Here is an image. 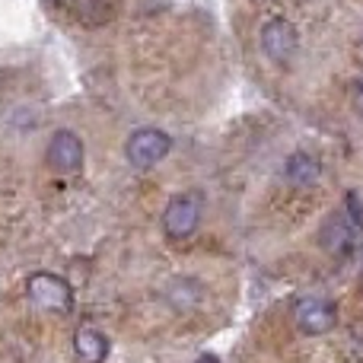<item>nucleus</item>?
Returning a JSON list of instances; mask_svg holds the SVG:
<instances>
[{
	"label": "nucleus",
	"mask_w": 363,
	"mask_h": 363,
	"mask_svg": "<svg viewBox=\"0 0 363 363\" xmlns=\"http://www.w3.org/2000/svg\"><path fill=\"white\" fill-rule=\"evenodd\" d=\"M26 296L38 313L48 315H67L74 309V287L64 281L61 274H51V271H38L26 281Z\"/></svg>",
	"instance_id": "obj_1"
},
{
	"label": "nucleus",
	"mask_w": 363,
	"mask_h": 363,
	"mask_svg": "<svg viewBox=\"0 0 363 363\" xmlns=\"http://www.w3.org/2000/svg\"><path fill=\"white\" fill-rule=\"evenodd\" d=\"M201 217H204V198H201V191H182L166 204L163 233L172 242H185L201 226Z\"/></svg>",
	"instance_id": "obj_2"
},
{
	"label": "nucleus",
	"mask_w": 363,
	"mask_h": 363,
	"mask_svg": "<svg viewBox=\"0 0 363 363\" xmlns=\"http://www.w3.org/2000/svg\"><path fill=\"white\" fill-rule=\"evenodd\" d=\"M172 150V138L160 128H138L131 138L125 140V160L134 169H153L163 163Z\"/></svg>",
	"instance_id": "obj_3"
},
{
	"label": "nucleus",
	"mask_w": 363,
	"mask_h": 363,
	"mask_svg": "<svg viewBox=\"0 0 363 363\" xmlns=\"http://www.w3.org/2000/svg\"><path fill=\"white\" fill-rule=\"evenodd\" d=\"M258 42H262V51H264V57H268L271 64L287 67V64L294 61L296 48H300V32H296V26L290 23V19L274 16V19H268V23L262 26Z\"/></svg>",
	"instance_id": "obj_4"
},
{
	"label": "nucleus",
	"mask_w": 363,
	"mask_h": 363,
	"mask_svg": "<svg viewBox=\"0 0 363 363\" xmlns=\"http://www.w3.org/2000/svg\"><path fill=\"white\" fill-rule=\"evenodd\" d=\"M83 160H86V147H83L80 134L67 131V128H61V131L51 134L48 150H45V163H48V169L61 172V176H74V172L83 169Z\"/></svg>",
	"instance_id": "obj_5"
},
{
	"label": "nucleus",
	"mask_w": 363,
	"mask_h": 363,
	"mask_svg": "<svg viewBox=\"0 0 363 363\" xmlns=\"http://www.w3.org/2000/svg\"><path fill=\"white\" fill-rule=\"evenodd\" d=\"M294 322L303 335H328L338 325V306L322 296H303L294 303Z\"/></svg>",
	"instance_id": "obj_6"
},
{
	"label": "nucleus",
	"mask_w": 363,
	"mask_h": 363,
	"mask_svg": "<svg viewBox=\"0 0 363 363\" xmlns=\"http://www.w3.org/2000/svg\"><path fill=\"white\" fill-rule=\"evenodd\" d=\"M360 233H363V226L345 211V207H338V211H335L332 217L322 223L319 242H322V249H325L328 255L341 258V255H347V252L354 249V242L360 239Z\"/></svg>",
	"instance_id": "obj_7"
},
{
	"label": "nucleus",
	"mask_w": 363,
	"mask_h": 363,
	"mask_svg": "<svg viewBox=\"0 0 363 363\" xmlns=\"http://www.w3.org/2000/svg\"><path fill=\"white\" fill-rule=\"evenodd\" d=\"M108 338L96 325H80L74 332V357L77 363H106L108 357Z\"/></svg>",
	"instance_id": "obj_8"
},
{
	"label": "nucleus",
	"mask_w": 363,
	"mask_h": 363,
	"mask_svg": "<svg viewBox=\"0 0 363 363\" xmlns=\"http://www.w3.org/2000/svg\"><path fill=\"white\" fill-rule=\"evenodd\" d=\"M284 176H287L290 185L309 188V185H315V182L322 179V163L313 157V153L296 150V153H290V160L284 163Z\"/></svg>",
	"instance_id": "obj_9"
},
{
	"label": "nucleus",
	"mask_w": 363,
	"mask_h": 363,
	"mask_svg": "<svg viewBox=\"0 0 363 363\" xmlns=\"http://www.w3.org/2000/svg\"><path fill=\"white\" fill-rule=\"evenodd\" d=\"M351 106H354L357 115H363V77L351 83Z\"/></svg>",
	"instance_id": "obj_10"
},
{
	"label": "nucleus",
	"mask_w": 363,
	"mask_h": 363,
	"mask_svg": "<svg viewBox=\"0 0 363 363\" xmlns=\"http://www.w3.org/2000/svg\"><path fill=\"white\" fill-rule=\"evenodd\" d=\"M194 363H220V357H217V354H201Z\"/></svg>",
	"instance_id": "obj_11"
},
{
	"label": "nucleus",
	"mask_w": 363,
	"mask_h": 363,
	"mask_svg": "<svg viewBox=\"0 0 363 363\" xmlns=\"http://www.w3.org/2000/svg\"><path fill=\"white\" fill-rule=\"evenodd\" d=\"M357 61H360V67H363V38H360V45H357Z\"/></svg>",
	"instance_id": "obj_12"
}]
</instances>
